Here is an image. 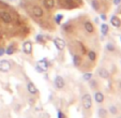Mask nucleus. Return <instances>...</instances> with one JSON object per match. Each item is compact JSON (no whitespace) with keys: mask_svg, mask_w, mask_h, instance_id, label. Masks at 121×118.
Returning a JSON list of instances; mask_svg holds the SVG:
<instances>
[{"mask_svg":"<svg viewBox=\"0 0 121 118\" xmlns=\"http://www.w3.org/2000/svg\"><path fill=\"white\" fill-rule=\"evenodd\" d=\"M82 103L85 109H90L92 107V98L89 93H85L82 97Z\"/></svg>","mask_w":121,"mask_h":118,"instance_id":"nucleus-1","label":"nucleus"},{"mask_svg":"<svg viewBox=\"0 0 121 118\" xmlns=\"http://www.w3.org/2000/svg\"><path fill=\"white\" fill-rule=\"evenodd\" d=\"M31 13L34 17H38V18H41L42 16L44 15L43 9H42L41 7H39V5H33L31 9Z\"/></svg>","mask_w":121,"mask_h":118,"instance_id":"nucleus-2","label":"nucleus"},{"mask_svg":"<svg viewBox=\"0 0 121 118\" xmlns=\"http://www.w3.org/2000/svg\"><path fill=\"white\" fill-rule=\"evenodd\" d=\"M54 44H55V46L57 47L58 50H63L64 48H65V42H64V40H62L61 38L54 39Z\"/></svg>","mask_w":121,"mask_h":118,"instance_id":"nucleus-3","label":"nucleus"},{"mask_svg":"<svg viewBox=\"0 0 121 118\" xmlns=\"http://www.w3.org/2000/svg\"><path fill=\"white\" fill-rule=\"evenodd\" d=\"M47 68H48V64L45 59H42V60H40L37 64V70L39 72H45L47 70Z\"/></svg>","mask_w":121,"mask_h":118,"instance_id":"nucleus-4","label":"nucleus"},{"mask_svg":"<svg viewBox=\"0 0 121 118\" xmlns=\"http://www.w3.org/2000/svg\"><path fill=\"white\" fill-rule=\"evenodd\" d=\"M54 83H55L56 88H58V89H62L64 87V85H65V83H64V78L62 76H60V75H57V76L55 77Z\"/></svg>","mask_w":121,"mask_h":118,"instance_id":"nucleus-5","label":"nucleus"},{"mask_svg":"<svg viewBox=\"0 0 121 118\" xmlns=\"http://www.w3.org/2000/svg\"><path fill=\"white\" fill-rule=\"evenodd\" d=\"M11 70V64L8 60H1L0 61V71L1 72H9Z\"/></svg>","mask_w":121,"mask_h":118,"instance_id":"nucleus-6","label":"nucleus"},{"mask_svg":"<svg viewBox=\"0 0 121 118\" xmlns=\"http://www.w3.org/2000/svg\"><path fill=\"white\" fill-rule=\"evenodd\" d=\"M0 18L2 19V22H4L5 24H10L12 22V16L9 12H5V11H2L0 12Z\"/></svg>","mask_w":121,"mask_h":118,"instance_id":"nucleus-7","label":"nucleus"},{"mask_svg":"<svg viewBox=\"0 0 121 118\" xmlns=\"http://www.w3.org/2000/svg\"><path fill=\"white\" fill-rule=\"evenodd\" d=\"M98 74H99V76H100L101 78H104V80H106V78L109 77V72H108V70L107 69H105V68H100L99 69Z\"/></svg>","mask_w":121,"mask_h":118,"instance_id":"nucleus-8","label":"nucleus"},{"mask_svg":"<svg viewBox=\"0 0 121 118\" xmlns=\"http://www.w3.org/2000/svg\"><path fill=\"white\" fill-rule=\"evenodd\" d=\"M23 50L26 54H31L32 53V43L30 41H26L23 44Z\"/></svg>","mask_w":121,"mask_h":118,"instance_id":"nucleus-9","label":"nucleus"},{"mask_svg":"<svg viewBox=\"0 0 121 118\" xmlns=\"http://www.w3.org/2000/svg\"><path fill=\"white\" fill-rule=\"evenodd\" d=\"M27 90H28V92L31 93V95H37V93H38V88L34 86V84L32 82H28Z\"/></svg>","mask_w":121,"mask_h":118,"instance_id":"nucleus-10","label":"nucleus"},{"mask_svg":"<svg viewBox=\"0 0 121 118\" xmlns=\"http://www.w3.org/2000/svg\"><path fill=\"white\" fill-rule=\"evenodd\" d=\"M84 27H85V30H86L88 33H92V32L94 31V26L91 22H85Z\"/></svg>","mask_w":121,"mask_h":118,"instance_id":"nucleus-11","label":"nucleus"},{"mask_svg":"<svg viewBox=\"0 0 121 118\" xmlns=\"http://www.w3.org/2000/svg\"><path fill=\"white\" fill-rule=\"evenodd\" d=\"M43 5L47 10H52L55 7V0H44Z\"/></svg>","mask_w":121,"mask_h":118,"instance_id":"nucleus-12","label":"nucleus"},{"mask_svg":"<svg viewBox=\"0 0 121 118\" xmlns=\"http://www.w3.org/2000/svg\"><path fill=\"white\" fill-rule=\"evenodd\" d=\"M110 23H112V25L116 28H119L121 26V21L119 19V17H117V16H112V17L110 18Z\"/></svg>","mask_w":121,"mask_h":118,"instance_id":"nucleus-13","label":"nucleus"},{"mask_svg":"<svg viewBox=\"0 0 121 118\" xmlns=\"http://www.w3.org/2000/svg\"><path fill=\"white\" fill-rule=\"evenodd\" d=\"M94 100L98 103H102L103 101H104V95H103L101 91H96V92L94 93Z\"/></svg>","mask_w":121,"mask_h":118,"instance_id":"nucleus-14","label":"nucleus"},{"mask_svg":"<svg viewBox=\"0 0 121 118\" xmlns=\"http://www.w3.org/2000/svg\"><path fill=\"white\" fill-rule=\"evenodd\" d=\"M107 115H108L107 109H105L104 107H100V109H98V116L100 118H106Z\"/></svg>","mask_w":121,"mask_h":118,"instance_id":"nucleus-15","label":"nucleus"},{"mask_svg":"<svg viewBox=\"0 0 121 118\" xmlns=\"http://www.w3.org/2000/svg\"><path fill=\"white\" fill-rule=\"evenodd\" d=\"M80 61H82L80 57L78 56V55H74V56H73V64H74V66L78 67L80 64Z\"/></svg>","mask_w":121,"mask_h":118,"instance_id":"nucleus-16","label":"nucleus"},{"mask_svg":"<svg viewBox=\"0 0 121 118\" xmlns=\"http://www.w3.org/2000/svg\"><path fill=\"white\" fill-rule=\"evenodd\" d=\"M88 58H89L90 61H95V59H96L95 52H93V50H90V52L88 53Z\"/></svg>","mask_w":121,"mask_h":118,"instance_id":"nucleus-17","label":"nucleus"},{"mask_svg":"<svg viewBox=\"0 0 121 118\" xmlns=\"http://www.w3.org/2000/svg\"><path fill=\"white\" fill-rule=\"evenodd\" d=\"M108 30H109V28H108L107 24H102V26H101V31H102V33L104 34V36L108 33Z\"/></svg>","mask_w":121,"mask_h":118,"instance_id":"nucleus-18","label":"nucleus"},{"mask_svg":"<svg viewBox=\"0 0 121 118\" xmlns=\"http://www.w3.org/2000/svg\"><path fill=\"white\" fill-rule=\"evenodd\" d=\"M91 78H92V73H90V72L85 73V74L82 75V80L86 81V82H89V81H91Z\"/></svg>","mask_w":121,"mask_h":118,"instance_id":"nucleus-19","label":"nucleus"},{"mask_svg":"<svg viewBox=\"0 0 121 118\" xmlns=\"http://www.w3.org/2000/svg\"><path fill=\"white\" fill-rule=\"evenodd\" d=\"M106 50H107L108 52H115L116 47H115V45L112 43H107L106 44Z\"/></svg>","mask_w":121,"mask_h":118,"instance_id":"nucleus-20","label":"nucleus"},{"mask_svg":"<svg viewBox=\"0 0 121 118\" xmlns=\"http://www.w3.org/2000/svg\"><path fill=\"white\" fill-rule=\"evenodd\" d=\"M109 112H110V114H112V115H117V113H118V109H117V106H115V105H110Z\"/></svg>","mask_w":121,"mask_h":118,"instance_id":"nucleus-21","label":"nucleus"},{"mask_svg":"<svg viewBox=\"0 0 121 118\" xmlns=\"http://www.w3.org/2000/svg\"><path fill=\"white\" fill-rule=\"evenodd\" d=\"M64 5H65L68 8H73L74 7L73 0H64Z\"/></svg>","mask_w":121,"mask_h":118,"instance_id":"nucleus-22","label":"nucleus"},{"mask_svg":"<svg viewBox=\"0 0 121 118\" xmlns=\"http://www.w3.org/2000/svg\"><path fill=\"white\" fill-rule=\"evenodd\" d=\"M14 50H14L13 46H9V47L7 48V50H5V53H7L8 55H12L14 53Z\"/></svg>","mask_w":121,"mask_h":118,"instance_id":"nucleus-23","label":"nucleus"},{"mask_svg":"<svg viewBox=\"0 0 121 118\" xmlns=\"http://www.w3.org/2000/svg\"><path fill=\"white\" fill-rule=\"evenodd\" d=\"M92 7L94 10H99V3L96 0H92Z\"/></svg>","mask_w":121,"mask_h":118,"instance_id":"nucleus-24","label":"nucleus"},{"mask_svg":"<svg viewBox=\"0 0 121 118\" xmlns=\"http://www.w3.org/2000/svg\"><path fill=\"white\" fill-rule=\"evenodd\" d=\"M37 41L38 42H44V36H37Z\"/></svg>","mask_w":121,"mask_h":118,"instance_id":"nucleus-25","label":"nucleus"},{"mask_svg":"<svg viewBox=\"0 0 121 118\" xmlns=\"http://www.w3.org/2000/svg\"><path fill=\"white\" fill-rule=\"evenodd\" d=\"M64 116H63V114H62V112H58V118H63Z\"/></svg>","mask_w":121,"mask_h":118,"instance_id":"nucleus-26","label":"nucleus"},{"mask_svg":"<svg viewBox=\"0 0 121 118\" xmlns=\"http://www.w3.org/2000/svg\"><path fill=\"white\" fill-rule=\"evenodd\" d=\"M4 53H5V50H3V48H1V47H0V56H2V55L4 54Z\"/></svg>","mask_w":121,"mask_h":118,"instance_id":"nucleus-27","label":"nucleus"},{"mask_svg":"<svg viewBox=\"0 0 121 118\" xmlns=\"http://www.w3.org/2000/svg\"><path fill=\"white\" fill-rule=\"evenodd\" d=\"M61 18H62V16H61V15L58 16V18H57V23H60V19H61Z\"/></svg>","mask_w":121,"mask_h":118,"instance_id":"nucleus-28","label":"nucleus"},{"mask_svg":"<svg viewBox=\"0 0 121 118\" xmlns=\"http://www.w3.org/2000/svg\"><path fill=\"white\" fill-rule=\"evenodd\" d=\"M114 2H115V3H116V5H118V3H119V2H120V0H114Z\"/></svg>","mask_w":121,"mask_h":118,"instance_id":"nucleus-29","label":"nucleus"},{"mask_svg":"<svg viewBox=\"0 0 121 118\" xmlns=\"http://www.w3.org/2000/svg\"><path fill=\"white\" fill-rule=\"evenodd\" d=\"M101 17H102V19H106V16L104 15V14H102V16H101Z\"/></svg>","mask_w":121,"mask_h":118,"instance_id":"nucleus-30","label":"nucleus"},{"mask_svg":"<svg viewBox=\"0 0 121 118\" xmlns=\"http://www.w3.org/2000/svg\"><path fill=\"white\" fill-rule=\"evenodd\" d=\"M119 87H120V89H121V81L119 82Z\"/></svg>","mask_w":121,"mask_h":118,"instance_id":"nucleus-31","label":"nucleus"},{"mask_svg":"<svg viewBox=\"0 0 121 118\" xmlns=\"http://www.w3.org/2000/svg\"><path fill=\"white\" fill-rule=\"evenodd\" d=\"M120 118H121V117H120Z\"/></svg>","mask_w":121,"mask_h":118,"instance_id":"nucleus-32","label":"nucleus"}]
</instances>
